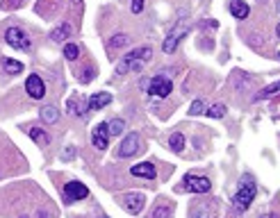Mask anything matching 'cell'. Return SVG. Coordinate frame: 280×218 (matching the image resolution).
Returning a JSON list of instances; mask_svg holds the SVG:
<instances>
[{
	"label": "cell",
	"mask_w": 280,
	"mask_h": 218,
	"mask_svg": "<svg viewBox=\"0 0 280 218\" xmlns=\"http://www.w3.org/2000/svg\"><path fill=\"white\" fill-rule=\"evenodd\" d=\"M68 37H71V25H68V23H62L60 27H55V30L50 32V39L55 43H64Z\"/></svg>",
	"instance_id": "9a60e30c"
},
{
	"label": "cell",
	"mask_w": 280,
	"mask_h": 218,
	"mask_svg": "<svg viewBox=\"0 0 280 218\" xmlns=\"http://www.w3.org/2000/svg\"><path fill=\"white\" fill-rule=\"evenodd\" d=\"M153 57V48L144 46V48H137V50L128 52L123 57V61H121L119 66H116V75H125V73H141V69L146 66V61Z\"/></svg>",
	"instance_id": "6da1fadb"
},
{
	"label": "cell",
	"mask_w": 280,
	"mask_h": 218,
	"mask_svg": "<svg viewBox=\"0 0 280 218\" xmlns=\"http://www.w3.org/2000/svg\"><path fill=\"white\" fill-rule=\"evenodd\" d=\"M276 32H278V37H280V23H278V27H276Z\"/></svg>",
	"instance_id": "f546056e"
},
{
	"label": "cell",
	"mask_w": 280,
	"mask_h": 218,
	"mask_svg": "<svg viewBox=\"0 0 280 218\" xmlns=\"http://www.w3.org/2000/svg\"><path fill=\"white\" fill-rule=\"evenodd\" d=\"M28 134H30V139L34 143H39L43 148V145H48L50 143V137L46 134V130H41V128H30L28 130Z\"/></svg>",
	"instance_id": "2e32d148"
},
{
	"label": "cell",
	"mask_w": 280,
	"mask_h": 218,
	"mask_svg": "<svg viewBox=\"0 0 280 218\" xmlns=\"http://www.w3.org/2000/svg\"><path fill=\"white\" fill-rule=\"evenodd\" d=\"M57 118H60V114H57V109L55 107H43L41 109V120L43 123H57Z\"/></svg>",
	"instance_id": "ffe728a7"
},
{
	"label": "cell",
	"mask_w": 280,
	"mask_h": 218,
	"mask_svg": "<svg viewBox=\"0 0 280 218\" xmlns=\"http://www.w3.org/2000/svg\"><path fill=\"white\" fill-rule=\"evenodd\" d=\"M139 148H141V137L137 132H130L119 145V157H123V159L132 157V154L139 152Z\"/></svg>",
	"instance_id": "ba28073f"
},
{
	"label": "cell",
	"mask_w": 280,
	"mask_h": 218,
	"mask_svg": "<svg viewBox=\"0 0 280 218\" xmlns=\"http://www.w3.org/2000/svg\"><path fill=\"white\" fill-rule=\"evenodd\" d=\"M130 175L144 177V180H155V177H157V171H155V166H153L150 162H141V164H135V166L130 168Z\"/></svg>",
	"instance_id": "7c38bea8"
},
{
	"label": "cell",
	"mask_w": 280,
	"mask_h": 218,
	"mask_svg": "<svg viewBox=\"0 0 280 218\" xmlns=\"http://www.w3.org/2000/svg\"><path fill=\"white\" fill-rule=\"evenodd\" d=\"M130 9H132V14H139L141 9H144V0H132Z\"/></svg>",
	"instance_id": "83f0119b"
},
{
	"label": "cell",
	"mask_w": 280,
	"mask_h": 218,
	"mask_svg": "<svg viewBox=\"0 0 280 218\" xmlns=\"http://www.w3.org/2000/svg\"><path fill=\"white\" fill-rule=\"evenodd\" d=\"M230 14H233L237 21H244V18H248L250 7L244 0H230Z\"/></svg>",
	"instance_id": "5bb4252c"
},
{
	"label": "cell",
	"mask_w": 280,
	"mask_h": 218,
	"mask_svg": "<svg viewBox=\"0 0 280 218\" xmlns=\"http://www.w3.org/2000/svg\"><path fill=\"white\" fill-rule=\"evenodd\" d=\"M110 123H100V125H96V130H93V134H91V143H93V148H98V150H105L107 145H110Z\"/></svg>",
	"instance_id": "9c48e42d"
},
{
	"label": "cell",
	"mask_w": 280,
	"mask_h": 218,
	"mask_svg": "<svg viewBox=\"0 0 280 218\" xmlns=\"http://www.w3.org/2000/svg\"><path fill=\"white\" fill-rule=\"evenodd\" d=\"M121 202H123V207L130 211V214H139L146 205V198L141 196V193H125Z\"/></svg>",
	"instance_id": "8fae6325"
},
{
	"label": "cell",
	"mask_w": 280,
	"mask_h": 218,
	"mask_svg": "<svg viewBox=\"0 0 280 218\" xmlns=\"http://www.w3.org/2000/svg\"><path fill=\"white\" fill-rule=\"evenodd\" d=\"M5 41H7L9 46L18 48V50H30V46H32L30 37H28L21 27H9V30L5 32Z\"/></svg>",
	"instance_id": "8992f818"
},
{
	"label": "cell",
	"mask_w": 280,
	"mask_h": 218,
	"mask_svg": "<svg viewBox=\"0 0 280 218\" xmlns=\"http://www.w3.org/2000/svg\"><path fill=\"white\" fill-rule=\"evenodd\" d=\"M112 103V94L107 91H100V94H91V98L87 100V111H96V109H103Z\"/></svg>",
	"instance_id": "4fadbf2b"
},
{
	"label": "cell",
	"mask_w": 280,
	"mask_h": 218,
	"mask_svg": "<svg viewBox=\"0 0 280 218\" xmlns=\"http://www.w3.org/2000/svg\"><path fill=\"white\" fill-rule=\"evenodd\" d=\"M205 114L210 116V118H223L225 116V105H212V107H208V111H205Z\"/></svg>",
	"instance_id": "603a6c76"
},
{
	"label": "cell",
	"mask_w": 280,
	"mask_h": 218,
	"mask_svg": "<svg viewBox=\"0 0 280 218\" xmlns=\"http://www.w3.org/2000/svg\"><path fill=\"white\" fill-rule=\"evenodd\" d=\"M280 91V80L276 82V84H271V86H267V89H262L258 96H255V103H260V100H267V98H271V96H276Z\"/></svg>",
	"instance_id": "ac0fdd59"
},
{
	"label": "cell",
	"mask_w": 280,
	"mask_h": 218,
	"mask_svg": "<svg viewBox=\"0 0 280 218\" xmlns=\"http://www.w3.org/2000/svg\"><path fill=\"white\" fill-rule=\"evenodd\" d=\"M26 91L32 100H41L46 96V84H43V80L39 75H30L26 80Z\"/></svg>",
	"instance_id": "30bf717a"
},
{
	"label": "cell",
	"mask_w": 280,
	"mask_h": 218,
	"mask_svg": "<svg viewBox=\"0 0 280 218\" xmlns=\"http://www.w3.org/2000/svg\"><path fill=\"white\" fill-rule=\"evenodd\" d=\"M3 69H5V73H9V75H16V73L23 71V64L12 59V57H3Z\"/></svg>",
	"instance_id": "e0dca14e"
},
{
	"label": "cell",
	"mask_w": 280,
	"mask_h": 218,
	"mask_svg": "<svg viewBox=\"0 0 280 218\" xmlns=\"http://www.w3.org/2000/svg\"><path fill=\"white\" fill-rule=\"evenodd\" d=\"M255 180L250 175H242V180H239V191L235 193L233 198V205L237 207V211H246L250 207V202H253L255 198Z\"/></svg>",
	"instance_id": "7a4b0ae2"
},
{
	"label": "cell",
	"mask_w": 280,
	"mask_h": 218,
	"mask_svg": "<svg viewBox=\"0 0 280 218\" xmlns=\"http://www.w3.org/2000/svg\"><path fill=\"white\" fill-rule=\"evenodd\" d=\"M187 32H189V23L183 21V23H180V27H175V30L169 32V37H166L164 43H162V50H164V52H173L175 48H178L180 39H183Z\"/></svg>",
	"instance_id": "52a82bcc"
},
{
	"label": "cell",
	"mask_w": 280,
	"mask_h": 218,
	"mask_svg": "<svg viewBox=\"0 0 280 218\" xmlns=\"http://www.w3.org/2000/svg\"><path fill=\"white\" fill-rule=\"evenodd\" d=\"M66 109L71 111V114H75V116H82V111H80V107H78V100L75 98L66 100Z\"/></svg>",
	"instance_id": "d4e9b609"
},
{
	"label": "cell",
	"mask_w": 280,
	"mask_h": 218,
	"mask_svg": "<svg viewBox=\"0 0 280 218\" xmlns=\"http://www.w3.org/2000/svg\"><path fill=\"white\" fill-rule=\"evenodd\" d=\"M125 43H128V37L125 35H114L110 41H107V48H110V50H116V48H123Z\"/></svg>",
	"instance_id": "7402d4cb"
},
{
	"label": "cell",
	"mask_w": 280,
	"mask_h": 218,
	"mask_svg": "<svg viewBox=\"0 0 280 218\" xmlns=\"http://www.w3.org/2000/svg\"><path fill=\"white\" fill-rule=\"evenodd\" d=\"M73 157V150L68 148V150H64V154H62V159H71Z\"/></svg>",
	"instance_id": "f1b7e54d"
},
{
	"label": "cell",
	"mask_w": 280,
	"mask_h": 218,
	"mask_svg": "<svg viewBox=\"0 0 280 218\" xmlns=\"http://www.w3.org/2000/svg\"><path fill=\"white\" fill-rule=\"evenodd\" d=\"M78 55H80V48H78L75 43H66V46H64V57H66L68 61H75Z\"/></svg>",
	"instance_id": "44dd1931"
},
{
	"label": "cell",
	"mask_w": 280,
	"mask_h": 218,
	"mask_svg": "<svg viewBox=\"0 0 280 218\" xmlns=\"http://www.w3.org/2000/svg\"><path fill=\"white\" fill-rule=\"evenodd\" d=\"M278 12H280V0H278Z\"/></svg>",
	"instance_id": "4dcf8cb0"
},
{
	"label": "cell",
	"mask_w": 280,
	"mask_h": 218,
	"mask_svg": "<svg viewBox=\"0 0 280 218\" xmlns=\"http://www.w3.org/2000/svg\"><path fill=\"white\" fill-rule=\"evenodd\" d=\"M203 109H205L203 100H196V103L191 105V111H189V114H191V116H198V114H203Z\"/></svg>",
	"instance_id": "484cf974"
},
{
	"label": "cell",
	"mask_w": 280,
	"mask_h": 218,
	"mask_svg": "<svg viewBox=\"0 0 280 218\" xmlns=\"http://www.w3.org/2000/svg\"><path fill=\"white\" fill-rule=\"evenodd\" d=\"M87 196H89V189H87L82 182L71 180V182L64 184V200H66L68 205H71V202H78V200H85Z\"/></svg>",
	"instance_id": "5b68a950"
},
{
	"label": "cell",
	"mask_w": 280,
	"mask_h": 218,
	"mask_svg": "<svg viewBox=\"0 0 280 218\" xmlns=\"http://www.w3.org/2000/svg\"><path fill=\"white\" fill-rule=\"evenodd\" d=\"M146 91H148V96H153V98H166V96L173 91V82L164 75H155L153 80L148 82Z\"/></svg>",
	"instance_id": "3957f363"
},
{
	"label": "cell",
	"mask_w": 280,
	"mask_h": 218,
	"mask_svg": "<svg viewBox=\"0 0 280 218\" xmlns=\"http://www.w3.org/2000/svg\"><path fill=\"white\" fill-rule=\"evenodd\" d=\"M183 184H185V186H180V189H183V191H191V193H208L210 189H212V182H210L208 177L194 175V173L185 175Z\"/></svg>",
	"instance_id": "277c9868"
},
{
	"label": "cell",
	"mask_w": 280,
	"mask_h": 218,
	"mask_svg": "<svg viewBox=\"0 0 280 218\" xmlns=\"http://www.w3.org/2000/svg\"><path fill=\"white\" fill-rule=\"evenodd\" d=\"M164 216H171L169 207H157V209L153 211V218H164Z\"/></svg>",
	"instance_id": "4316f807"
},
{
	"label": "cell",
	"mask_w": 280,
	"mask_h": 218,
	"mask_svg": "<svg viewBox=\"0 0 280 218\" xmlns=\"http://www.w3.org/2000/svg\"><path fill=\"white\" fill-rule=\"evenodd\" d=\"M123 128H125L123 118H114L110 123V134H123Z\"/></svg>",
	"instance_id": "cb8c5ba5"
},
{
	"label": "cell",
	"mask_w": 280,
	"mask_h": 218,
	"mask_svg": "<svg viewBox=\"0 0 280 218\" xmlns=\"http://www.w3.org/2000/svg\"><path fill=\"white\" fill-rule=\"evenodd\" d=\"M169 145H171V150L180 152V150L185 148V134H183V132H173V134L169 137Z\"/></svg>",
	"instance_id": "d6986e66"
}]
</instances>
